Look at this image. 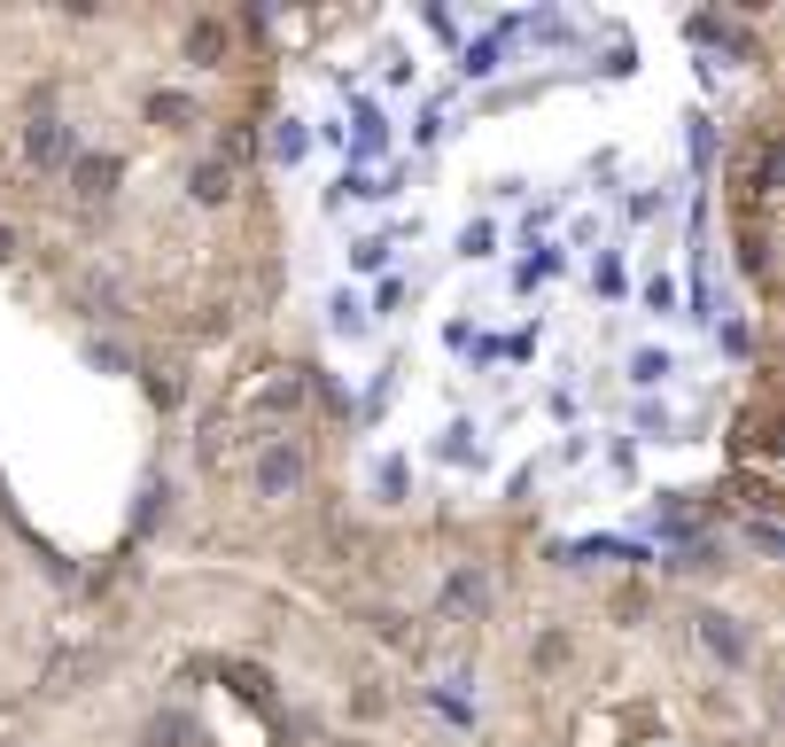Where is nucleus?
I'll list each match as a JSON object with an SVG mask.
<instances>
[{
	"label": "nucleus",
	"instance_id": "f257e3e1",
	"mask_svg": "<svg viewBox=\"0 0 785 747\" xmlns=\"http://www.w3.org/2000/svg\"><path fill=\"white\" fill-rule=\"evenodd\" d=\"M257 483L281 498V490H296V483H304V460H296L288 444H273V452H265V467H257Z\"/></svg>",
	"mask_w": 785,
	"mask_h": 747
},
{
	"label": "nucleus",
	"instance_id": "f03ea898",
	"mask_svg": "<svg viewBox=\"0 0 785 747\" xmlns=\"http://www.w3.org/2000/svg\"><path fill=\"white\" fill-rule=\"evenodd\" d=\"M218 55H226V24H218V16H203V24L187 32V63H203V70H218Z\"/></svg>",
	"mask_w": 785,
	"mask_h": 747
},
{
	"label": "nucleus",
	"instance_id": "7ed1b4c3",
	"mask_svg": "<svg viewBox=\"0 0 785 747\" xmlns=\"http://www.w3.org/2000/svg\"><path fill=\"white\" fill-rule=\"evenodd\" d=\"M117 188V156H78V195H110Z\"/></svg>",
	"mask_w": 785,
	"mask_h": 747
},
{
	"label": "nucleus",
	"instance_id": "20e7f679",
	"mask_svg": "<svg viewBox=\"0 0 785 747\" xmlns=\"http://www.w3.org/2000/svg\"><path fill=\"white\" fill-rule=\"evenodd\" d=\"M701 638H708L724 661H739V654H747V638H739V623H731V615H701Z\"/></svg>",
	"mask_w": 785,
	"mask_h": 747
},
{
	"label": "nucleus",
	"instance_id": "39448f33",
	"mask_svg": "<svg viewBox=\"0 0 785 747\" xmlns=\"http://www.w3.org/2000/svg\"><path fill=\"white\" fill-rule=\"evenodd\" d=\"M148 117H156L163 133H187V125H195V102H187V94H156V102H148Z\"/></svg>",
	"mask_w": 785,
	"mask_h": 747
},
{
	"label": "nucleus",
	"instance_id": "423d86ee",
	"mask_svg": "<svg viewBox=\"0 0 785 747\" xmlns=\"http://www.w3.org/2000/svg\"><path fill=\"white\" fill-rule=\"evenodd\" d=\"M187 188H195V203H226L234 195V172H226V163H195Z\"/></svg>",
	"mask_w": 785,
	"mask_h": 747
},
{
	"label": "nucleus",
	"instance_id": "0eeeda50",
	"mask_svg": "<svg viewBox=\"0 0 785 747\" xmlns=\"http://www.w3.org/2000/svg\"><path fill=\"white\" fill-rule=\"evenodd\" d=\"M226 686H234L241 701H265V693H273V678L257 670V661H226Z\"/></svg>",
	"mask_w": 785,
	"mask_h": 747
},
{
	"label": "nucleus",
	"instance_id": "6e6552de",
	"mask_svg": "<svg viewBox=\"0 0 785 747\" xmlns=\"http://www.w3.org/2000/svg\"><path fill=\"white\" fill-rule=\"evenodd\" d=\"M187 739H195L187 716H156V724H148V747H187Z\"/></svg>",
	"mask_w": 785,
	"mask_h": 747
},
{
	"label": "nucleus",
	"instance_id": "1a4fd4ad",
	"mask_svg": "<svg viewBox=\"0 0 785 747\" xmlns=\"http://www.w3.org/2000/svg\"><path fill=\"white\" fill-rule=\"evenodd\" d=\"M24 148H32V163H55V156H62V125H32Z\"/></svg>",
	"mask_w": 785,
	"mask_h": 747
}]
</instances>
